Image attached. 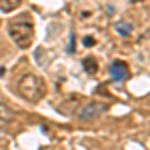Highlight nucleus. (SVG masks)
Wrapping results in <instances>:
<instances>
[{
	"label": "nucleus",
	"mask_w": 150,
	"mask_h": 150,
	"mask_svg": "<svg viewBox=\"0 0 150 150\" xmlns=\"http://www.w3.org/2000/svg\"><path fill=\"white\" fill-rule=\"evenodd\" d=\"M18 92L26 102L38 104L44 96H46V84L40 76L36 74H24L18 80Z\"/></svg>",
	"instance_id": "obj_1"
},
{
	"label": "nucleus",
	"mask_w": 150,
	"mask_h": 150,
	"mask_svg": "<svg viewBox=\"0 0 150 150\" xmlns=\"http://www.w3.org/2000/svg\"><path fill=\"white\" fill-rule=\"evenodd\" d=\"M8 34H10V38L14 40V44L18 48H30L32 40H34V26L30 22V18L14 20V22L8 24Z\"/></svg>",
	"instance_id": "obj_2"
},
{
	"label": "nucleus",
	"mask_w": 150,
	"mask_h": 150,
	"mask_svg": "<svg viewBox=\"0 0 150 150\" xmlns=\"http://www.w3.org/2000/svg\"><path fill=\"white\" fill-rule=\"evenodd\" d=\"M108 110V104L104 102H88L84 104L80 110H78V118H80L82 122H92L96 118H100Z\"/></svg>",
	"instance_id": "obj_3"
},
{
	"label": "nucleus",
	"mask_w": 150,
	"mask_h": 150,
	"mask_svg": "<svg viewBox=\"0 0 150 150\" xmlns=\"http://www.w3.org/2000/svg\"><path fill=\"white\" fill-rule=\"evenodd\" d=\"M110 74H112V78L114 80H128V76H130V70H128V64L126 62H122V60H114L112 62V66H110Z\"/></svg>",
	"instance_id": "obj_4"
},
{
	"label": "nucleus",
	"mask_w": 150,
	"mask_h": 150,
	"mask_svg": "<svg viewBox=\"0 0 150 150\" xmlns=\"http://www.w3.org/2000/svg\"><path fill=\"white\" fill-rule=\"evenodd\" d=\"M22 4V0H2L0 2V10L2 12H14Z\"/></svg>",
	"instance_id": "obj_5"
},
{
	"label": "nucleus",
	"mask_w": 150,
	"mask_h": 150,
	"mask_svg": "<svg viewBox=\"0 0 150 150\" xmlns=\"http://www.w3.org/2000/svg\"><path fill=\"white\" fill-rule=\"evenodd\" d=\"M84 70L90 72V74H94V72H96V60H94V58H86V60H84Z\"/></svg>",
	"instance_id": "obj_6"
},
{
	"label": "nucleus",
	"mask_w": 150,
	"mask_h": 150,
	"mask_svg": "<svg viewBox=\"0 0 150 150\" xmlns=\"http://www.w3.org/2000/svg\"><path fill=\"white\" fill-rule=\"evenodd\" d=\"M116 28L120 30V34H122V36H128L130 32H132V26L126 24V22H118V24H116Z\"/></svg>",
	"instance_id": "obj_7"
},
{
	"label": "nucleus",
	"mask_w": 150,
	"mask_h": 150,
	"mask_svg": "<svg viewBox=\"0 0 150 150\" xmlns=\"http://www.w3.org/2000/svg\"><path fill=\"white\" fill-rule=\"evenodd\" d=\"M132 2H142V0H132Z\"/></svg>",
	"instance_id": "obj_8"
}]
</instances>
